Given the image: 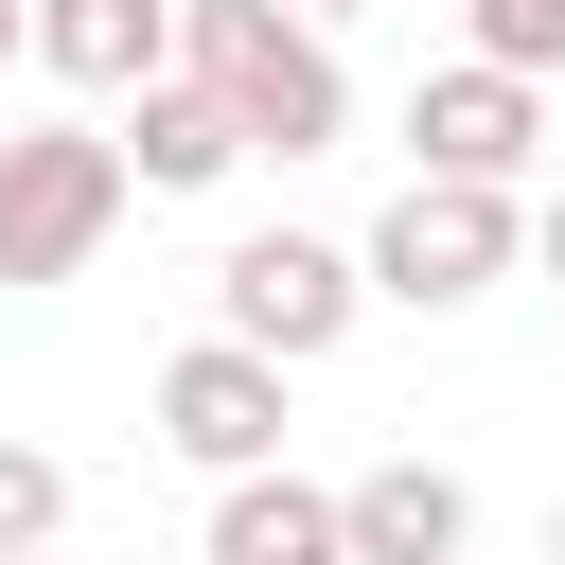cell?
<instances>
[{"instance_id":"1","label":"cell","mask_w":565,"mask_h":565,"mask_svg":"<svg viewBox=\"0 0 565 565\" xmlns=\"http://www.w3.org/2000/svg\"><path fill=\"white\" fill-rule=\"evenodd\" d=\"M177 71L247 124V159H335L353 141V71L300 0H177Z\"/></svg>"},{"instance_id":"2","label":"cell","mask_w":565,"mask_h":565,"mask_svg":"<svg viewBox=\"0 0 565 565\" xmlns=\"http://www.w3.org/2000/svg\"><path fill=\"white\" fill-rule=\"evenodd\" d=\"M512 247H530V212L494 194V177H406L388 212H371V300H406V318H459V300H494L512 282Z\"/></svg>"},{"instance_id":"3","label":"cell","mask_w":565,"mask_h":565,"mask_svg":"<svg viewBox=\"0 0 565 565\" xmlns=\"http://www.w3.org/2000/svg\"><path fill=\"white\" fill-rule=\"evenodd\" d=\"M124 141L106 124H0V282H71L124 230Z\"/></svg>"},{"instance_id":"4","label":"cell","mask_w":565,"mask_h":565,"mask_svg":"<svg viewBox=\"0 0 565 565\" xmlns=\"http://www.w3.org/2000/svg\"><path fill=\"white\" fill-rule=\"evenodd\" d=\"M353 318H371V265H353V247H318V230H230V247H212V335L318 371Z\"/></svg>"},{"instance_id":"5","label":"cell","mask_w":565,"mask_h":565,"mask_svg":"<svg viewBox=\"0 0 565 565\" xmlns=\"http://www.w3.org/2000/svg\"><path fill=\"white\" fill-rule=\"evenodd\" d=\"M406 141H424V177H494V194H512V177L547 159V88L494 71V53H459V71L406 88Z\"/></svg>"},{"instance_id":"6","label":"cell","mask_w":565,"mask_h":565,"mask_svg":"<svg viewBox=\"0 0 565 565\" xmlns=\"http://www.w3.org/2000/svg\"><path fill=\"white\" fill-rule=\"evenodd\" d=\"M159 441H177L194 477H247V459H282V353H247V335H194V353L159 371Z\"/></svg>"},{"instance_id":"7","label":"cell","mask_w":565,"mask_h":565,"mask_svg":"<svg viewBox=\"0 0 565 565\" xmlns=\"http://www.w3.org/2000/svg\"><path fill=\"white\" fill-rule=\"evenodd\" d=\"M106 141H124V177H141V194H212V177L247 159V124H230V106L194 88V71H141Z\"/></svg>"},{"instance_id":"8","label":"cell","mask_w":565,"mask_h":565,"mask_svg":"<svg viewBox=\"0 0 565 565\" xmlns=\"http://www.w3.org/2000/svg\"><path fill=\"white\" fill-rule=\"evenodd\" d=\"M335 530H353V565H459V547H477V494H459L441 459H371V477L335 494Z\"/></svg>"},{"instance_id":"9","label":"cell","mask_w":565,"mask_h":565,"mask_svg":"<svg viewBox=\"0 0 565 565\" xmlns=\"http://www.w3.org/2000/svg\"><path fill=\"white\" fill-rule=\"evenodd\" d=\"M35 71L124 106L141 71H177V0H35Z\"/></svg>"},{"instance_id":"10","label":"cell","mask_w":565,"mask_h":565,"mask_svg":"<svg viewBox=\"0 0 565 565\" xmlns=\"http://www.w3.org/2000/svg\"><path fill=\"white\" fill-rule=\"evenodd\" d=\"M212 565H353V530H335V494H318V477L247 459V477L212 494Z\"/></svg>"},{"instance_id":"11","label":"cell","mask_w":565,"mask_h":565,"mask_svg":"<svg viewBox=\"0 0 565 565\" xmlns=\"http://www.w3.org/2000/svg\"><path fill=\"white\" fill-rule=\"evenodd\" d=\"M71 530V459L53 441H0V547H53Z\"/></svg>"},{"instance_id":"12","label":"cell","mask_w":565,"mask_h":565,"mask_svg":"<svg viewBox=\"0 0 565 565\" xmlns=\"http://www.w3.org/2000/svg\"><path fill=\"white\" fill-rule=\"evenodd\" d=\"M459 18H477V53H494V71H530V88L565 71V0H459Z\"/></svg>"},{"instance_id":"13","label":"cell","mask_w":565,"mask_h":565,"mask_svg":"<svg viewBox=\"0 0 565 565\" xmlns=\"http://www.w3.org/2000/svg\"><path fill=\"white\" fill-rule=\"evenodd\" d=\"M530 247H547V282H565V194H547V212H530Z\"/></svg>"},{"instance_id":"14","label":"cell","mask_w":565,"mask_h":565,"mask_svg":"<svg viewBox=\"0 0 565 565\" xmlns=\"http://www.w3.org/2000/svg\"><path fill=\"white\" fill-rule=\"evenodd\" d=\"M18 53H35V0H0V71H18Z\"/></svg>"},{"instance_id":"15","label":"cell","mask_w":565,"mask_h":565,"mask_svg":"<svg viewBox=\"0 0 565 565\" xmlns=\"http://www.w3.org/2000/svg\"><path fill=\"white\" fill-rule=\"evenodd\" d=\"M300 18H318V35H335V18H353V0H300Z\"/></svg>"},{"instance_id":"16","label":"cell","mask_w":565,"mask_h":565,"mask_svg":"<svg viewBox=\"0 0 565 565\" xmlns=\"http://www.w3.org/2000/svg\"><path fill=\"white\" fill-rule=\"evenodd\" d=\"M547 565H565V512H547Z\"/></svg>"},{"instance_id":"17","label":"cell","mask_w":565,"mask_h":565,"mask_svg":"<svg viewBox=\"0 0 565 565\" xmlns=\"http://www.w3.org/2000/svg\"><path fill=\"white\" fill-rule=\"evenodd\" d=\"M0 565H53V547H0Z\"/></svg>"},{"instance_id":"18","label":"cell","mask_w":565,"mask_h":565,"mask_svg":"<svg viewBox=\"0 0 565 565\" xmlns=\"http://www.w3.org/2000/svg\"><path fill=\"white\" fill-rule=\"evenodd\" d=\"M194 565H212V547H194Z\"/></svg>"}]
</instances>
